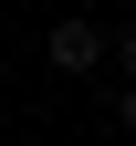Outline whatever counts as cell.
I'll use <instances>...</instances> for the list:
<instances>
[{
  "label": "cell",
  "mask_w": 136,
  "mask_h": 146,
  "mask_svg": "<svg viewBox=\"0 0 136 146\" xmlns=\"http://www.w3.org/2000/svg\"><path fill=\"white\" fill-rule=\"evenodd\" d=\"M42 52H52V73H94V63H105V21H84V11H63Z\"/></svg>",
  "instance_id": "cell-1"
},
{
  "label": "cell",
  "mask_w": 136,
  "mask_h": 146,
  "mask_svg": "<svg viewBox=\"0 0 136 146\" xmlns=\"http://www.w3.org/2000/svg\"><path fill=\"white\" fill-rule=\"evenodd\" d=\"M105 63H115V73L136 84V31H105Z\"/></svg>",
  "instance_id": "cell-2"
},
{
  "label": "cell",
  "mask_w": 136,
  "mask_h": 146,
  "mask_svg": "<svg viewBox=\"0 0 136 146\" xmlns=\"http://www.w3.org/2000/svg\"><path fill=\"white\" fill-rule=\"evenodd\" d=\"M115 125H126V136H136V84H126V94H115Z\"/></svg>",
  "instance_id": "cell-3"
}]
</instances>
